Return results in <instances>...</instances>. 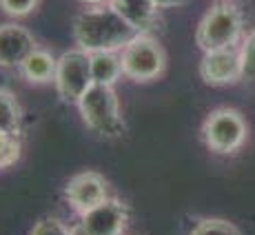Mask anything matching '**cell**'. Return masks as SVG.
I'll use <instances>...</instances> for the list:
<instances>
[{"label":"cell","mask_w":255,"mask_h":235,"mask_svg":"<svg viewBox=\"0 0 255 235\" xmlns=\"http://www.w3.org/2000/svg\"><path fill=\"white\" fill-rule=\"evenodd\" d=\"M135 31L114 11L111 4L87 7L73 20V40L87 53L120 51Z\"/></svg>","instance_id":"6da1fadb"},{"label":"cell","mask_w":255,"mask_h":235,"mask_svg":"<svg viewBox=\"0 0 255 235\" xmlns=\"http://www.w3.org/2000/svg\"><path fill=\"white\" fill-rule=\"evenodd\" d=\"M76 107L82 116V122L100 138L114 140L125 133V118L114 87L91 85Z\"/></svg>","instance_id":"7a4b0ae2"},{"label":"cell","mask_w":255,"mask_h":235,"mask_svg":"<svg viewBox=\"0 0 255 235\" xmlns=\"http://www.w3.org/2000/svg\"><path fill=\"white\" fill-rule=\"evenodd\" d=\"M244 31L242 11L235 2L222 0L213 4L198 24L195 42L202 51H218V49L238 47Z\"/></svg>","instance_id":"3957f363"},{"label":"cell","mask_w":255,"mask_h":235,"mask_svg":"<svg viewBox=\"0 0 255 235\" xmlns=\"http://www.w3.org/2000/svg\"><path fill=\"white\" fill-rule=\"evenodd\" d=\"M120 60L125 78L140 85L158 80L166 69V53L151 33H135L120 49Z\"/></svg>","instance_id":"277c9868"},{"label":"cell","mask_w":255,"mask_h":235,"mask_svg":"<svg viewBox=\"0 0 255 235\" xmlns=\"http://www.w3.org/2000/svg\"><path fill=\"white\" fill-rule=\"evenodd\" d=\"M249 126L238 109L222 107L207 116L202 124V140L213 153L231 155L247 142Z\"/></svg>","instance_id":"5b68a950"},{"label":"cell","mask_w":255,"mask_h":235,"mask_svg":"<svg viewBox=\"0 0 255 235\" xmlns=\"http://www.w3.org/2000/svg\"><path fill=\"white\" fill-rule=\"evenodd\" d=\"M93 85V76H91V56L87 51H82L80 47L69 49L58 58V67H56V87L58 96L65 105H78L80 98L89 91V87Z\"/></svg>","instance_id":"8992f818"},{"label":"cell","mask_w":255,"mask_h":235,"mask_svg":"<svg viewBox=\"0 0 255 235\" xmlns=\"http://www.w3.org/2000/svg\"><path fill=\"white\" fill-rule=\"evenodd\" d=\"M129 222V209L118 198H109L107 202L93 207L91 211L80 215L76 227V235H122Z\"/></svg>","instance_id":"52a82bcc"},{"label":"cell","mask_w":255,"mask_h":235,"mask_svg":"<svg viewBox=\"0 0 255 235\" xmlns=\"http://www.w3.org/2000/svg\"><path fill=\"white\" fill-rule=\"evenodd\" d=\"M200 78L211 87H229L244 80L240 49L231 47L204 51V58L200 60Z\"/></svg>","instance_id":"ba28073f"},{"label":"cell","mask_w":255,"mask_h":235,"mask_svg":"<svg viewBox=\"0 0 255 235\" xmlns=\"http://www.w3.org/2000/svg\"><path fill=\"white\" fill-rule=\"evenodd\" d=\"M65 198L71 204V209L76 213H87L93 207L107 202L111 198L109 195V184L96 171H85V173H78L69 180L65 189Z\"/></svg>","instance_id":"9c48e42d"},{"label":"cell","mask_w":255,"mask_h":235,"mask_svg":"<svg viewBox=\"0 0 255 235\" xmlns=\"http://www.w3.org/2000/svg\"><path fill=\"white\" fill-rule=\"evenodd\" d=\"M111 7L135 33H151L162 27L160 4L155 0H111Z\"/></svg>","instance_id":"30bf717a"},{"label":"cell","mask_w":255,"mask_h":235,"mask_svg":"<svg viewBox=\"0 0 255 235\" xmlns=\"http://www.w3.org/2000/svg\"><path fill=\"white\" fill-rule=\"evenodd\" d=\"M36 47V38L27 27L16 22L0 24V67L4 69L20 67Z\"/></svg>","instance_id":"8fae6325"},{"label":"cell","mask_w":255,"mask_h":235,"mask_svg":"<svg viewBox=\"0 0 255 235\" xmlns=\"http://www.w3.org/2000/svg\"><path fill=\"white\" fill-rule=\"evenodd\" d=\"M56 67H58V58L53 56L49 49L36 47L27 58L22 60V65L18 67L20 76L31 85H51L56 80Z\"/></svg>","instance_id":"7c38bea8"},{"label":"cell","mask_w":255,"mask_h":235,"mask_svg":"<svg viewBox=\"0 0 255 235\" xmlns=\"http://www.w3.org/2000/svg\"><path fill=\"white\" fill-rule=\"evenodd\" d=\"M91 56V76L93 85H105V87H116L122 73V60L120 51H96Z\"/></svg>","instance_id":"4fadbf2b"},{"label":"cell","mask_w":255,"mask_h":235,"mask_svg":"<svg viewBox=\"0 0 255 235\" xmlns=\"http://www.w3.org/2000/svg\"><path fill=\"white\" fill-rule=\"evenodd\" d=\"M0 131L20 138L22 131V109L16 96L7 89H0Z\"/></svg>","instance_id":"5bb4252c"},{"label":"cell","mask_w":255,"mask_h":235,"mask_svg":"<svg viewBox=\"0 0 255 235\" xmlns=\"http://www.w3.org/2000/svg\"><path fill=\"white\" fill-rule=\"evenodd\" d=\"M20 153H22L20 138L0 131V171L16 164L20 160Z\"/></svg>","instance_id":"9a60e30c"},{"label":"cell","mask_w":255,"mask_h":235,"mask_svg":"<svg viewBox=\"0 0 255 235\" xmlns=\"http://www.w3.org/2000/svg\"><path fill=\"white\" fill-rule=\"evenodd\" d=\"M191 235H240V231L227 220L209 218V220H200L193 227Z\"/></svg>","instance_id":"2e32d148"},{"label":"cell","mask_w":255,"mask_h":235,"mask_svg":"<svg viewBox=\"0 0 255 235\" xmlns=\"http://www.w3.org/2000/svg\"><path fill=\"white\" fill-rule=\"evenodd\" d=\"M240 56H242L244 80H255V29L247 33L242 47H240Z\"/></svg>","instance_id":"e0dca14e"},{"label":"cell","mask_w":255,"mask_h":235,"mask_svg":"<svg viewBox=\"0 0 255 235\" xmlns=\"http://www.w3.org/2000/svg\"><path fill=\"white\" fill-rule=\"evenodd\" d=\"M40 0H0V9L11 18H27L38 9Z\"/></svg>","instance_id":"ac0fdd59"},{"label":"cell","mask_w":255,"mask_h":235,"mask_svg":"<svg viewBox=\"0 0 255 235\" xmlns=\"http://www.w3.org/2000/svg\"><path fill=\"white\" fill-rule=\"evenodd\" d=\"M31 235H76L71 229H67L60 220L56 218H45L36 224V229L31 231Z\"/></svg>","instance_id":"d6986e66"},{"label":"cell","mask_w":255,"mask_h":235,"mask_svg":"<svg viewBox=\"0 0 255 235\" xmlns=\"http://www.w3.org/2000/svg\"><path fill=\"white\" fill-rule=\"evenodd\" d=\"M155 2H158L162 9H166V7H182V4H186L189 0H155Z\"/></svg>","instance_id":"ffe728a7"},{"label":"cell","mask_w":255,"mask_h":235,"mask_svg":"<svg viewBox=\"0 0 255 235\" xmlns=\"http://www.w3.org/2000/svg\"><path fill=\"white\" fill-rule=\"evenodd\" d=\"M80 2L87 7H102V4H109L111 0H80Z\"/></svg>","instance_id":"44dd1931"}]
</instances>
